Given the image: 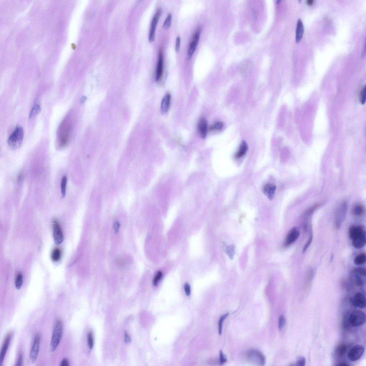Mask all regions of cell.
I'll list each match as a JSON object with an SVG mask.
<instances>
[{"label":"cell","instance_id":"obj_1","mask_svg":"<svg viewBox=\"0 0 366 366\" xmlns=\"http://www.w3.org/2000/svg\"><path fill=\"white\" fill-rule=\"evenodd\" d=\"M24 137V130L22 127H17L10 135L8 140L9 147L13 150H16L20 147Z\"/></svg>","mask_w":366,"mask_h":366},{"label":"cell","instance_id":"obj_2","mask_svg":"<svg viewBox=\"0 0 366 366\" xmlns=\"http://www.w3.org/2000/svg\"><path fill=\"white\" fill-rule=\"evenodd\" d=\"M63 330L62 321L58 320L56 323L51 340L50 348L52 352L55 351L60 344L62 337Z\"/></svg>","mask_w":366,"mask_h":366},{"label":"cell","instance_id":"obj_3","mask_svg":"<svg viewBox=\"0 0 366 366\" xmlns=\"http://www.w3.org/2000/svg\"><path fill=\"white\" fill-rule=\"evenodd\" d=\"M245 355L247 360L251 363L261 366L265 365V357L259 351L254 349L249 350Z\"/></svg>","mask_w":366,"mask_h":366},{"label":"cell","instance_id":"obj_4","mask_svg":"<svg viewBox=\"0 0 366 366\" xmlns=\"http://www.w3.org/2000/svg\"><path fill=\"white\" fill-rule=\"evenodd\" d=\"M349 322L354 327H359L362 325L366 321V315L364 312L360 310H356L351 314L349 318Z\"/></svg>","mask_w":366,"mask_h":366},{"label":"cell","instance_id":"obj_5","mask_svg":"<svg viewBox=\"0 0 366 366\" xmlns=\"http://www.w3.org/2000/svg\"><path fill=\"white\" fill-rule=\"evenodd\" d=\"M366 275V270L361 268H354L351 273V277L355 284L358 286H361L364 283Z\"/></svg>","mask_w":366,"mask_h":366},{"label":"cell","instance_id":"obj_6","mask_svg":"<svg viewBox=\"0 0 366 366\" xmlns=\"http://www.w3.org/2000/svg\"><path fill=\"white\" fill-rule=\"evenodd\" d=\"M60 130L58 147L59 149H62L67 145L69 138V128L68 124H65L61 127Z\"/></svg>","mask_w":366,"mask_h":366},{"label":"cell","instance_id":"obj_7","mask_svg":"<svg viewBox=\"0 0 366 366\" xmlns=\"http://www.w3.org/2000/svg\"><path fill=\"white\" fill-rule=\"evenodd\" d=\"M364 352L365 349L363 346H355L349 351L347 354L348 358L350 361H357L363 356Z\"/></svg>","mask_w":366,"mask_h":366},{"label":"cell","instance_id":"obj_8","mask_svg":"<svg viewBox=\"0 0 366 366\" xmlns=\"http://www.w3.org/2000/svg\"><path fill=\"white\" fill-rule=\"evenodd\" d=\"M53 231L54 242L57 245H60L64 240L62 228L58 221L54 220L53 221Z\"/></svg>","mask_w":366,"mask_h":366},{"label":"cell","instance_id":"obj_9","mask_svg":"<svg viewBox=\"0 0 366 366\" xmlns=\"http://www.w3.org/2000/svg\"><path fill=\"white\" fill-rule=\"evenodd\" d=\"M161 10L160 9H158L152 18L149 35V41L150 42H153L155 39L157 25L161 14Z\"/></svg>","mask_w":366,"mask_h":366},{"label":"cell","instance_id":"obj_10","mask_svg":"<svg viewBox=\"0 0 366 366\" xmlns=\"http://www.w3.org/2000/svg\"><path fill=\"white\" fill-rule=\"evenodd\" d=\"M300 235L299 231L296 227H294L287 234L284 242L285 246H289L293 244L299 238Z\"/></svg>","mask_w":366,"mask_h":366},{"label":"cell","instance_id":"obj_11","mask_svg":"<svg viewBox=\"0 0 366 366\" xmlns=\"http://www.w3.org/2000/svg\"><path fill=\"white\" fill-rule=\"evenodd\" d=\"M40 338L39 335H36L31 348L29 357L31 361L35 363L36 361L39 350Z\"/></svg>","mask_w":366,"mask_h":366},{"label":"cell","instance_id":"obj_12","mask_svg":"<svg viewBox=\"0 0 366 366\" xmlns=\"http://www.w3.org/2000/svg\"><path fill=\"white\" fill-rule=\"evenodd\" d=\"M201 31L200 29H199L196 31L194 36L193 39L190 44L188 51V57L189 59L192 58L197 47L199 41Z\"/></svg>","mask_w":366,"mask_h":366},{"label":"cell","instance_id":"obj_13","mask_svg":"<svg viewBox=\"0 0 366 366\" xmlns=\"http://www.w3.org/2000/svg\"><path fill=\"white\" fill-rule=\"evenodd\" d=\"M352 302L353 305L356 307L364 308L366 307L365 297L361 293H357L353 297Z\"/></svg>","mask_w":366,"mask_h":366},{"label":"cell","instance_id":"obj_14","mask_svg":"<svg viewBox=\"0 0 366 366\" xmlns=\"http://www.w3.org/2000/svg\"><path fill=\"white\" fill-rule=\"evenodd\" d=\"M12 333L11 332L8 333L5 338L1 350L0 354V366L2 365L4 359L7 353L8 346H9L10 339H11Z\"/></svg>","mask_w":366,"mask_h":366},{"label":"cell","instance_id":"obj_15","mask_svg":"<svg viewBox=\"0 0 366 366\" xmlns=\"http://www.w3.org/2000/svg\"><path fill=\"white\" fill-rule=\"evenodd\" d=\"M365 232L363 226L360 225L353 226L349 229V237L351 240H353Z\"/></svg>","mask_w":366,"mask_h":366},{"label":"cell","instance_id":"obj_16","mask_svg":"<svg viewBox=\"0 0 366 366\" xmlns=\"http://www.w3.org/2000/svg\"><path fill=\"white\" fill-rule=\"evenodd\" d=\"M198 130L200 136L202 139H205L207 132V122L206 118H201L198 124Z\"/></svg>","mask_w":366,"mask_h":366},{"label":"cell","instance_id":"obj_17","mask_svg":"<svg viewBox=\"0 0 366 366\" xmlns=\"http://www.w3.org/2000/svg\"><path fill=\"white\" fill-rule=\"evenodd\" d=\"M171 100V95L168 93L165 95L163 98L161 105V112L162 114H165L168 112L170 108Z\"/></svg>","mask_w":366,"mask_h":366},{"label":"cell","instance_id":"obj_18","mask_svg":"<svg viewBox=\"0 0 366 366\" xmlns=\"http://www.w3.org/2000/svg\"><path fill=\"white\" fill-rule=\"evenodd\" d=\"M352 241L353 246L355 248L360 249L363 248L366 244L365 233L357 237Z\"/></svg>","mask_w":366,"mask_h":366},{"label":"cell","instance_id":"obj_19","mask_svg":"<svg viewBox=\"0 0 366 366\" xmlns=\"http://www.w3.org/2000/svg\"><path fill=\"white\" fill-rule=\"evenodd\" d=\"M276 190L275 185L272 184H268L264 187L263 191L264 194L268 198L272 200L275 195Z\"/></svg>","mask_w":366,"mask_h":366},{"label":"cell","instance_id":"obj_20","mask_svg":"<svg viewBox=\"0 0 366 366\" xmlns=\"http://www.w3.org/2000/svg\"><path fill=\"white\" fill-rule=\"evenodd\" d=\"M304 28L301 19L298 20L296 28V41L297 43L301 41L304 34Z\"/></svg>","mask_w":366,"mask_h":366},{"label":"cell","instance_id":"obj_21","mask_svg":"<svg viewBox=\"0 0 366 366\" xmlns=\"http://www.w3.org/2000/svg\"><path fill=\"white\" fill-rule=\"evenodd\" d=\"M163 60L162 54L161 50H160L159 52V57H158V61L156 70V81H159L161 78L162 77L163 71Z\"/></svg>","mask_w":366,"mask_h":366},{"label":"cell","instance_id":"obj_22","mask_svg":"<svg viewBox=\"0 0 366 366\" xmlns=\"http://www.w3.org/2000/svg\"><path fill=\"white\" fill-rule=\"evenodd\" d=\"M248 145L246 142L243 141L241 143L239 148L235 155V157L236 158H239L242 157L246 153L248 150Z\"/></svg>","mask_w":366,"mask_h":366},{"label":"cell","instance_id":"obj_23","mask_svg":"<svg viewBox=\"0 0 366 366\" xmlns=\"http://www.w3.org/2000/svg\"><path fill=\"white\" fill-rule=\"evenodd\" d=\"M348 350V346L345 344H341L338 345L336 349V354L338 357H342L346 354Z\"/></svg>","mask_w":366,"mask_h":366},{"label":"cell","instance_id":"obj_24","mask_svg":"<svg viewBox=\"0 0 366 366\" xmlns=\"http://www.w3.org/2000/svg\"><path fill=\"white\" fill-rule=\"evenodd\" d=\"M366 255L365 253H361L357 255L354 258V263L357 265H363L366 263Z\"/></svg>","mask_w":366,"mask_h":366},{"label":"cell","instance_id":"obj_25","mask_svg":"<svg viewBox=\"0 0 366 366\" xmlns=\"http://www.w3.org/2000/svg\"><path fill=\"white\" fill-rule=\"evenodd\" d=\"M62 255V252L60 249L55 248L51 253V259L54 262H57L60 260Z\"/></svg>","mask_w":366,"mask_h":366},{"label":"cell","instance_id":"obj_26","mask_svg":"<svg viewBox=\"0 0 366 366\" xmlns=\"http://www.w3.org/2000/svg\"><path fill=\"white\" fill-rule=\"evenodd\" d=\"M364 212V209L363 206L360 205H355L353 209V214L356 216H361Z\"/></svg>","mask_w":366,"mask_h":366},{"label":"cell","instance_id":"obj_27","mask_svg":"<svg viewBox=\"0 0 366 366\" xmlns=\"http://www.w3.org/2000/svg\"><path fill=\"white\" fill-rule=\"evenodd\" d=\"M41 107L39 103H35L32 107L29 115V118L35 117L41 112Z\"/></svg>","mask_w":366,"mask_h":366},{"label":"cell","instance_id":"obj_28","mask_svg":"<svg viewBox=\"0 0 366 366\" xmlns=\"http://www.w3.org/2000/svg\"><path fill=\"white\" fill-rule=\"evenodd\" d=\"M67 183V177L66 176H63L61 183V192L62 197L63 198H64L66 195Z\"/></svg>","mask_w":366,"mask_h":366},{"label":"cell","instance_id":"obj_29","mask_svg":"<svg viewBox=\"0 0 366 366\" xmlns=\"http://www.w3.org/2000/svg\"><path fill=\"white\" fill-rule=\"evenodd\" d=\"M23 283V276L21 272H19L17 274L15 279V286L17 289L18 290L21 289Z\"/></svg>","mask_w":366,"mask_h":366},{"label":"cell","instance_id":"obj_30","mask_svg":"<svg viewBox=\"0 0 366 366\" xmlns=\"http://www.w3.org/2000/svg\"><path fill=\"white\" fill-rule=\"evenodd\" d=\"M172 21V16L171 13H169L167 16L165 20L163 28L165 29H167L170 28L171 26Z\"/></svg>","mask_w":366,"mask_h":366},{"label":"cell","instance_id":"obj_31","mask_svg":"<svg viewBox=\"0 0 366 366\" xmlns=\"http://www.w3.org/2000/svg\"><path fill=\"white\" fill-rule=\"evenodd\" d=\"M229 314L228 313H226V314H224L221 316L220 318L219 321V332L220 335H221L222 332V328H223V325L224 321L225 319L227 318Z\"/></svg>","mask_w":366,"mask_h":366},{"label":"cell","instance_id":"obj_32","mask_svg":"<svg viewBox=\"0 0 366 366\" xmlns=\"http://www.w3.org/2000/svg\"><path fill=\"white\" fill-rule=\"evenodd\" d=\"M226 253L228 256L230 258L232 259L233 258L235 254V246L234 245H231L229 246H228L226 248Z\"/></svg>","mask_w":366,"mask_h":366},{"label":"cell","instance_id":"obj_33","mask_svg":"<svg viewBox=\"0 0 366 366\" xmlns=\"http://www.w3.org/2000/svg\"><path fill=\"white\" fill-rule=\"evenodd\" d=\"M224 124L221 122L218 121L216 122L213 125L210 127L211 130H221L223 128Z\"/></svg>","mask_w":366,"mask_h":366},{"label":"cell","instance_id":"obj_34","mask_svg":"<svg viewBox=\"0 0 366 366\" xmlns=\"http://www.w3.org/2000/svg\"><path fill=\"white\" fill-rule=\"evenodd\" d=\"M366 87L365 86L361 90L359 100L362 104H364L366 101Z\"/></svg>","mask_w":366,"mask_h":366},{"label":"cell","instance_id":"obj_35","mask_svg":"<svg viewBox=\"0 0 366 366\" xmlns=\"http://www.w3.org/2000/svg\"><path fill=\"white\" fill-rule=\"evenodd\" d=\"M163 274L161 271L158 272L154 277L153 281V284L154 286H156L162 277Z\"/></svg>","mask_w":366,"mask_h":366},{"label":"cell","instance_id":"obj_36","mask_svg":"<svg viewBox=\"0 0 366 366\" xmlns=\"http://www.w3.org/2000/svg\"><path fill=\"white\" fill-rule=\"evenodd\" d=\"M286 323V319L285 317L283 315H281L279 317V330H282L284 327Z\"/></svg>","mask_w":366,"mask_h":366},{"label":"cell","instance_id":"obj_37","mask_svg":"<svg viewBox=\"0 0 366 366\" xmlns=\"http://www.w3.org/2000/svg\"><path fill=\"white\" fill-rule=\"evenodd\" d=\"M305 364L306 359L305 357L302 356L298 357L297 361H296V365L299 366H304L305 365Z\"/></svg>","mask_w":366,"mask_h":366},{"label":"cell","instance_id":"obj_38","mask_svg":"<svg viewBox=\"0 0 366 366\" xmlns=\"http://www.w3.org/2000/svg\"><path fill=\"white\" fill-rule=\"evenodd\" d=\"M88 340L89 347L90 349H92L94 346V339H93L92 334L91 332L88 334Z\"/></svg>","mask_w":366,"mask_h":366},{"label":"cell","instance_id":"obj_39","mask_svg":"<svg viewBox=\"0 0 366 366\" xmlns=\"http://www.w3.org/2000/svg\"><path fill=\"white\" fill-rule=\"evenodd\" d=\"M184 290L186 295L187 296H189L191 294V287L189 283H185L184 286Z\"/></svg>","mask_w":366,"mask_h":366},{"label":"cell","instance_id":"obj_40","mask_svg":"<svg viewBox=\"0 0 366 366\" xmlns=\"http://www.w3.org/2000/svg\"><path fill=\"white\" fill-rule=\"evenodd\" d=\"M220 363L221 365L223 364L227 361V359L222 350L220 351Z\"/></svg>","mask_w":366,"mask_h":366},{"label":"cell","instance_id":"obj_41","mask_svg":"<svg viewBox=\"0 0 366 366\" xmlns=\"http://www.w3.org/2000/svg\"><path fill=\"white\" fill-rule=\"evenodd\" d=\"M120 224L117 221H115L114 222L113 224V229L116 233H117L119 231L120 228Z\"/></svg>","mask_w":366,"mask_h":366},{"label":"cell","instance_id":"obj_42","mask_svg":"<svg viewBox=\"0 0 366 366\" xmlns=\"http://www.w3.org/2000/svg\"><path fill=\"white\" fill-rule=\"evenodd\" d=\"M312 235H311L310 237V238H309L306 244L305 245L304 248L303 249V252H305L307 250V249H308L309 246V245H310L311 242H312Z\"/></svg>","mask_w":366,"mask_h":366},{"label":"cell","instance_id":"obj_43","mask_svg":"<svg viewBox=\"0 0 366 366\" xmlns=\"http://www.w3.org/2000/svg\"><path fill=\"white\" fill-rule=\"evenodd\" d=\"M181 39L179 37H178L176 39V43L175 50L177 52H179L180 46Z\"/></svg>","mask_w":366,"mask_h":366},{"label":"cell","instance_id":"obj_44","mask_svg":"<svg viewBox=\"0 0 366 366\" xmlns=\"http://www.w3.org/2000/svg\"><path fill=\"white\" fill-rule=\"evenodd\" d=\"M23 355L22 353H20L19 355L17 361L16 366H20L22 365L23 362Z\"/></svg>","mask_w":366,"mask_h":366},{"label":"cell","instance_id":"obj_45","mask_svg":"<svg viewBox=\"0 0 366 366\" xmlns=\"http://www.w3.org/2000/svg\"><path fill=\"white\" fill-rule=\"evenodd\" d=\"M60 365L61 366H69V363L68 360L66 358L63 359L62 361H61Z\"/></svg>","mask_w":366,"mask_h":366},{"label":"cell","instance_id":"obj_46","mask_svg":"<svg viewBox=\"0 0 366 366\" xmlns=\"http://www.w3.org/2000/svg\"><path fill=\"white\" fill-rule=\"evenodd\" d=\"M124 338L125 341L126 342H129L131 341V338L128 335V334L125 333L124 334Z\"/></svg>","mask_w":366,"mask_h":366},{"label":"cell","instance_id":"obj_47","mask_svg":"<svg viewBox=\"0 0 366 366\" xmlns=\"http://www.w3.org/2000/svg\"><path fill=\"white\" fill-rule=\"evenodd\" d=\"M313 2H314L313 0H308L306 2V3L309 6L312 5Z\"/></svg>","mask_w":366,"mask_h":366},{"label":"cell","instance_id":"obj_48","mask_svg":"<svg viewBox=\"0 0 366 366\" xmlns=\"http://www.w3.org/2000/svg\"><path fill=\"white\" fill-rule=\"evenodd\" d=\"M337 365L339 366H349V365L348 364H346V363H340L339 364H338Z\"/></svg>","mask_w":366,"mask_h":366}]
</instances>
